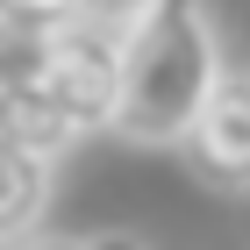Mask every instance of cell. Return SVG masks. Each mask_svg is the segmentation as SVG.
<instances>
[{
	"label": "cell",
	"instance_id": "8992f818",
	"mask_svg": "<svg viewBox=\"0 0 250 250\" xmlns=\"http://www.w3.org/2000/svg\"><path fill=\"white\" fill-rule=\"evenodd\" d=\"M72 0H0V15H29V21H50V15H64Z\"/></svg>",
	"mask_w": 250,
	"mask_h": 250
},
{
	"label": "cell",
	"instance_id": "5b68a950",
	"mask_svg": "<svg viewBox=\"0 0 250 250\" xmlns=\"http://www.w3.org/2000/svg\"><path fill=\"white\" fill-rule=\"evenodd\" d=\"M72 7H79V15H93V21H115V29H122L143 0H72Z\"/></svg>",
	"mask_w": 250,
	"mask_h": 250
},
{
	"label": "cell",
	"instance_id": "7a4b0ae2",
	"mask_svg": "<svg viewBox=\"0 0 250 250\" xmlns=\"http://www.w3.org/2000/svg\"><path fill=\"white\" fill-rule=\"evenodd\" d=\"M186 165L208 193H250V72H229L208 86L200 115L186 122Z\"/></svg>",
	"mask_w": 250,
	"mask_h": 250
},
{
	"label": "cell",
	"instance_id": "52a82bcc",
	"mask_svg": "<svg viewBox=\"0 0 250 250\" xmlns=\"http://www.w3.org/2000/svg\"><path fill=\"white\" fill-rule=\"evenodd\" d=\"M0 250H7V243H0Z\"/></svg>",
	"mask_w": 250,
	"mask_h": 250
},
{
	"label": "cell",
	"instance_id": "277c9868",
	"mask_svg": "<svg viewBox=\"0 0 250 250\" xmlns=\"http://www.w3.org/2000/svg\"><path fill=\"white\" fill-rule=\"evenodd\" d=\"M15 250H150L136 229H79V236H21Z\"/></svg>",
	"mask_w": 250,
	"mask_h": 250
},
{
	"label": "cell",
	"instance_id": "6da1fadb",
	"mask_svg": "<svg viewBox=\"0 0 250 250\" xmlns=\"http://www.w3.org/2000/svg\"><path fill=\"white\" fill-rule=\"evenodd\" d=\"M214 79H222V36H214L208 0H143L122 21L107 129L136 150H165L186 136Z\"/></svg>",
	"mask_w": 250,
	"mask_h": 250
},
{
	"label": "cell",
	"instance_id": "3957f363",
	"mask_svg": "<svg viewBox=\"0 0 250 250\" xmlns=\"http://www.w3.org/2000/svg\"><path fill=\"white\" fill-rule=\"evenodd\" d=\"M50 186H58V165L36 157L29 143H15V136H0V243H7V250H15L21 236L43 229Z\"/></svg>",
	"mask_w": 250,
	"mask_h": 250
}]
</instances>
